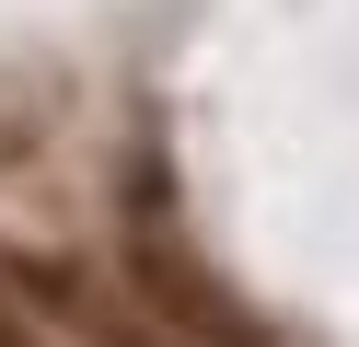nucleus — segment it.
Segmentation results:
<instances>
[{
	"label": "nucleus",
	"mask_w": 359,
	"mask_h": 347,
	"mask_svg": "<svg viewBox=\"0 0 359 347\" xmlns=\"http://www.w3.org/2000/svg\"><path fill=\"white\" fill-rule=\"evenodd\" d=\"M0 347H70V336H58V324H35V313H24V301L0 290Z\"/></svg>",
	"instance_id": "f257e3e1"
}]
</instances>
